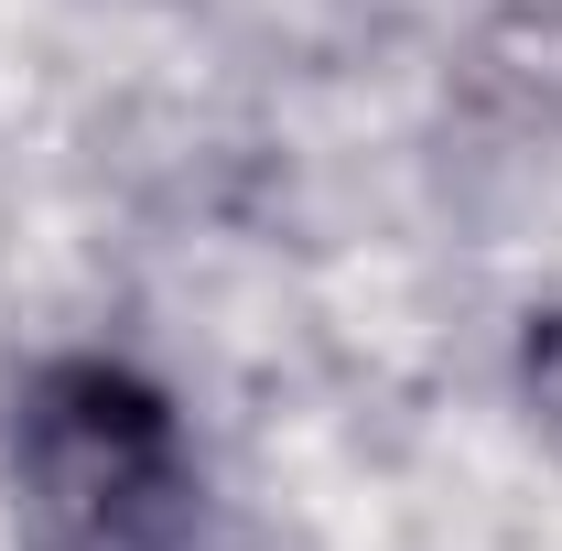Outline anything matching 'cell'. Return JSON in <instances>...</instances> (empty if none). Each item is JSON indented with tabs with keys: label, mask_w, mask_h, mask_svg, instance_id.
Masks as SVG:
<instances>
[{
	"label": "cell",
	"mask_w": 562,
	"mask_h": 551,
	"mask_svg": "<svg viewBox=\"0 0 562 551\" xmlns=\"http://www.w3.org/2000/svg\"><path fill=\"white\" fill-rule=\"evenodd\" d=\"M22 551H195L206 486L162 390L109 357H66L11 412Z\"/></svg>",
	"instance_id": "cell-1"
},
{
	"label": "cell",
	"mask_w": 562,
	"mask_h": 551,
	"mask_svg": "<svg viewBox=\"0 0 562 551\" xmlns=\"http://www.w3.org/2000/svg\"><path fill=\"white\" fill-rule=\"evenodd\" d=\"M519 390H530V432L552 443V465H562V314L530 325V346H519Z\"/></svg>",
	"instance_id": "cell-2"
}]
</instances>
